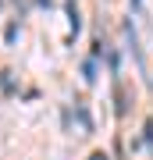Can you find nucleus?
Wrapping results in <instances>:
<instances>
[{
	"mask_svg": "<svg viewBox=\"0 0 153 160\" xmlns=\"http://www.w3.org/2000/svg\"><path fill=\"white\" fill-rule=\"evenodd\" d=\"M64 11H68V25H71V32H68V39L75 43V36L82 32V18H79V4H75V0H64Z\"/></svg>",
	"mask_w": 153,
	"mask_h": 160,
	"instance_id": "obj_1",
	"label": "nucleus"
},
{
	"mask_svg": "<svg viewBox=\"0 0 153 160\" xmlns=\"http://www.w3.org/2000/svg\"><path fill=\"white\" fill-rule=\"evenodd\" d=\"M64 121H68V125H75V121H79L82 135H85V132H93V121H89V114H85V107H75V110H68V114H64Z\"/></svg>",
	"mask_w": 153,
	"mask_h": 160,
	"instance_id": "obj_2",
	"label": "nucleus"
},
{
	"mask_svg": "<svg viewBox=\"0 0 153 160\" xmlns=\"http://www.w3.org/2000/svg\"><path fill=\"white\" fill-rule=\"evenodd\" d=\"M82 78L89 82V86L96 82V61H85V64H82Z\"/></svg>",
	"mask_w": 153,
	"mask_h": 160,
	"instance_id": "obj_3",
	"label": "nucleus"
},
{
	"mask_svg": "<svg viewBox=\"0 0 153 160\" xmlns=\"http://www.w3.org/2000/svg\"><path fill=\"white\" fill-rule=\"evenodd\" d=\"M89 160H107V153H93V157H89Z\"/></svg>",
	"mask_w": 153,
	"mask_h": 160,
	"instance_id": "obj_4",
	"label": "nucleus"
},
{
	"mask_svg": "<svg viewBox=\"0 0 153 160\" xmlns=\"http://www.w3.org/2000/svg\"><path fill=\"white\" fill-rule=\"evenodd\" d=\"M132 7H135V11H139V7H142V0H132Z\"/></svg>",
	"mask_w": 153,
	"mask_h": 160,
	"instance_id": "obj_5",
	"label": "nucleus"
}]
</instances>
